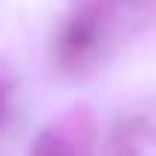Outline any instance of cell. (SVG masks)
<instances>
[{
  "label": "cell",
  "mask_w": 156,
  "mask_h": 156,
  "mask_svg": "<svg viewBox=\"0 0 156 156\" xmlns=\"http://www.w3.org/2000/svg\"><path fill=\"white\" fill-rule=\"evenodd\" d=\"M3 113H6V84L0 81V119H3Z\"/></svg>",
  "instance_id": "obj_4"
},
{
  "label": "cell",
  "mask_w": 156,
  "mask_h": 156,
  "mask_svg": "<svg viewBox=\"0 0 156 156\" xmlns=\"http://www.w3.org/2000/svg\"><path fill=\"white\" fill-rule=\"evenodd\" d=\"M32 156H81V153L69 136H64L58 127H49L44 133H38V139L32 145Z\"/></svg>",
  "instance_id": "obj_2"
},
{
  "label": "cell",
  "mask_w": 156,
  "mask_h": 156,
  "mask_svg": "<svg viewBox=\"0 0 156 156\" xmlns=\"http://www.w3.org/2000/svg\"><path fill=\"white\" fill-rule=\"evenodd\" d=\"M101 35V9L95 3H87L84 9H78L67 23H64L61 35H58V55L61 61L75 64L81 58H87L95 49Z\"/></svg>",
  "instance_id": "obj_1"
},
{
  "label": "cell",
  "mask_w": 156,
  "mask_h": 156,
  "mask_svg": "<svg viewBox=\"0 0 156 156\" xmlns=\"http://www.w3.org/2000/svg\"><path fill=\"white\" fill-rule=\"evenodd\" d=\"M107 156H136L133 142H130V139H122V136H116V139L110 142V147H107Z\"/></svg>",
  "instance_id": "obj_3"
}]
</instances>
